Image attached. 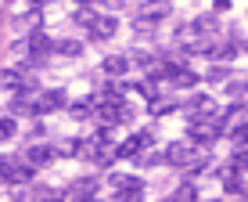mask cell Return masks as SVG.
<instances>
[{"label": "cell", "instance_id": "obj_29", "mask_svg": "<svg viewBox=\"0 0 248 202\" xmlns=\"http://www.w3.org/2000/svg\"><path fill=\"white\" fill-rule=\"evenodd\" d=\"M234 202H241V199H234Z\"/></svg>", "mask_w": 248, "mask_h": 202}, {"label": "cell", "instance_id": "obj_19", "mask_svg": "<svg viewBox=\"0 0 248 202\" xmlns=\"http://www.w3.org/2000/svg\"><path fill=\"white\" fill-rule=\"evenodd\" d=\"M93 116V101H76L72 105V119H90Z\"/></svg>", "mask_w": 248, "mask_h": 202}, {"label": "cell", "instance_id": "obj_2", "mask_svg": "<svg viewBox=\"0 0 248 202\" xmlns=\"http://www.w3.org/2000/svg\"><path fill=\"white\" fill-rule=\"evenodd\" d=\"M112 191L119 195V202H140L144 199V181H137L133 173H115Z\"/></svg>", "mask_w": 248, "mask_h": 202}, {"label": "cell", "instance_id": "obj_8", "mask_svg": "<svg viewBox=\"0 0 248 202\" xmlns=\"http://www.w3.org/2000/svg\"><path fill=\"white\" fill-rule=\"evenodd\" d=\"M187 108H191L194 119H216V116H219V105H216L212 98H205V94H194Z\"/></svg>", "mask_w": 248, "mask_h": 202}, {"label": "cell", "instance_id": "obj_28", "mask_svg": "<svg viewBox=\"0 0 248 202\" xmlns=\"http://www.w3.org/2000/svg\"><path fill=\"white\" fill-rule=\"evenodd\" d=\"M87 202H101V199H97V195H93V199H87Z\"/></svg>", "mask_w": 248, "mask_h": 202}, {"label": "cell", "instance_id": "obj_25", "mask_svg": "<svg viewBox=\"0 0 248 202\" xmlns=\"http://www.w3.org/2000/svg\"><path fill=\"white\" fill-rule=\"evenodd\" d=\"M216 7L219 11H230V0H216Z\"/></svg>", "mask_w": 248, "mask_h": 202}, {"label": "cell", "instance_id": "obj_12", "mask_svg": "<svg viewBox=\"0 0 248 202\" xmlns=\"http://www.w3.org/2000/svg\"><path fill=\"white\" fill-rule=\"evenodd\" d=\"M93 191H97V177H83V181H76V184H72V199H76V202L93 199Z\"/></svg>", "mask_w": 248, "mask_h": 202}, {"label": "cell", "instance_id": "obj_23", "mask_svg": "<svg viewBox=\"0 0 248 202\" xmlns=\"http://www.w3.org/2000/svg\"><path fill=\"white\" fill-rule=\"evenodd\" d=\"M223 80H227V69H219V65H216V69L209 72V83H223Z\"/></svg>", "mask_w": 248, "mask_h": 202}, {"label": "cell", "instance_id": "obj_4", "mask_svg": "<svg viewBox=\"0 0 248 202\" xmlns=\"http://www.w3.org/2000/svg\"><path fill=\"white\" fill-rule=\"evenodd\" d=\"M148 145H151V134H148V130H137V134H130V137L115 148V155H119V159H137V155H144V152H148Z\"/></svg>", "mask_w": 248, "mask_h": 202}, {"label": "cell", "instance_id": "obj_17", "mask_svg": "<svg viewBox=\"0 0 248 202\" xmlns=\"http://www.w3.org/2000/svg\"><path fill=\"white\" fill-rule=\"evenodd\" d=\"M93 18H97V15H93V7H90V4H79V7H76V25L90 29V25H93Z\"/></svg>", "mask_w": 248, "mask_h": 202}, {"label": "cell", "instance_id": "obj_15", "mask_svg": "<svg viewBox=\"0 0 248 202\" xmlns=\"http://www.w3.org/2000/svg\"><path fill=\"white\" fill-rule=\"evenodd\" d=\"M0 87H4V90H22V87H29V83L22 80L18 69H4V72H0Z\"/></svg>", "mask_w": 248, "mask_h": 202}, {"label": "cell", "instance_id": "obj_16", "mask_svg": "<svg viewBox=\"0 0 248 202\" xmlns=\"http://www.w3.org/2000/svg\"><path fill=\"white\" fill-rule=\"evenodd\" d=\"M169 202H198V191H194V184L187 181V184H180V188L173 191V199Z\"/></svg>", "mask_w": 248, "mask_h": 202}, {"label": "cell", "instance_id": "obj_3", "mask_svg": "<svg viewBox=\"0 0 248 202\" xmlns=\"http://www.w3.org/2000/svg\"><path fill=\"white\" fill-rule=\"evenodd\" d=\"M0 181L29 184V181H32V166H29V163H22V159H4V163H0Z\"/></svg>", "mask_w": 248, "mask_h": 202}, {"label": "cell", "instance_id": "obj_26", "mask_svg": "<svg viewBox=\"0 0 248 202\" xmlns=\"http://www.w3.org/2000/svg\"><path fill=\"white\" fill-rule=\"evenodd\" d=\"M32 4H36V7H44V4H47V0H32Z\"/></svg>", "mask_w": 248, "mask_h": 202}, {"label": "cell", "instance_id": "obj_10", "mask_svg": "<svg viewBox=\"0 0 248 202\" xmlns=\"http://www.w3.org/2000/svg\"><path fill=\"white\" fill-rule=\"evenodd\" d=\"M54 155H58V148H50V145H29L25 148V163L29 166H47Z\"/></svg>", "mask_w": 248, "mask_h": 202}, {"label": "cell", "instance_id": "obj_22", "mask_svg": "<svg viewBox=\"0 0 248 202\" xmlns=\"http://www.w3.org/2000/svg\"><path fill=\"white\" fill-rule=\"evenodd\" d=\"M151 112H155V116L173 112V101H166V98H151Z\"/></svg>", "mask_w": 248, "mask_h": 202}, {"label": "cell", "instance_id": "obj_1", "mask_svg": "<svg viewBox=\"0 0 248 202\" xmlns=\"http://www.w3.org/2000/svg\"><path fill=\"white\" fill-rule=\"evenodd\" d=\"M223 116H216V119H191L187 126V137L194 141V145H212V141H219V134H223Z\"/></svg>", "mask_w": 248, "mask_h": 202}, {"label": "cell", "instance_id": "obj_14", "mask_svg": "<svg viewBox=\"0 0 248 202\" xmlns=\"http://www.w3.org/2000/svg\"><path fill=\"white\" fill-rule=\"evenodd\" d=\"M108 76H123V72H130V58H123V54H112V58H105V65H101Z\"/></svg>", "mask_w": 248, "mask_h": 202}, {"label": "cell", "instance_id": "obj_18", "mask_svg": "<svg viewBox=\"0 0 248 202\" xmlns=\"http://www.w3.org/2000/svg\"><path fill=\"white\" fill-rule=\"evenodd\" d=\"M15 134H18V123H15L11 116H4V119H0V141H11Z\"/></svg>", "mask_w": 248, "mask_h": 202}, {"label": "cell", "instance_id": "obj_20", "mask_svg": "<svg viewBox=\"0 0 248 202\" xmlns=\"http://www.w3.org/2000/svg\"><path fill=\"white\" fill-rule=\"evenodd\" d=\"M54 50H58V54H79L83 44H79V40H58Z\"/></svg>", "mask_w": 248, "mask_h": 202}, {"label": "cell", "instance_id": "obj_13", "mask_svg": "<svg viewBox=\"0 0 248 202\" xmlns=\"http://www.w3.org/2000/svg\"><path fill=\"white\" fill-rule=\"evenodd\" d=\"M198 80H202V76L194 72V69H187V65H180V69L169 76V83H173V87H198Z\"/></svg>", "mask_w": 248, "mask_h": 202}, {"label": "cell", "instance_id": "obj_5", "mask_svg": "<svg viewBox=\"0 0 248 202\" xmlns=\"http://www.w3.org/2000/svg\"><path fill=\"white\" fill-rule=\"evenodd\" d=\"M191 159H194L191 141H173V145H166V152H162V163H169V166H187Z\"/></svg>", "mask_w": 248, "mask_h": 202}, {"label": "cell", "instance_id": "obj_24", "mask_svg": "<svg viewBox=\"0 0 248 202\" xmlns=\"http://www.w3.org/2000/svg\"><path fill=\"white\" fill-rule=\"evenodd\" d=\"M36 202H62V199H58V195H50V191H44V195H40Z\"/></svg>", "mask_w": 248, "mask_h": 202}, {"label": "cell", "instance_id": "obj_7", "mask_svg": "<svg viewBox=\"0 0 248 202\" xmlns=\"http://www.w3.org/2000/svg\"><path fill=\"white\" fill-rule=\"evenodd\" d=\"M169 15V0H148V4L137 7V22H151L155 25L158 18H166Z\"/></svg>", "mask_w": 248, "mask_h": 202}, {"label": "cell", "instance_id": "obj_6", "mask_svg": "<svg viewBox=\"0 0 248 202\" xmlns=\"http://www.w3.org/2000/svg\"><path fill=\"white\" fill-rule=\"evenodd\" d=\"M65 105V90H44V94H32V116H47L54 108Z\"/></svg>", "mask_w": 248, "mask_h": 202}, {"label": "cell", "instance_id": "obj_21", "mask_svg": "<svg viewBox=\"0 0 248 202\" xmlns=\"http://www.w3.org/2000/svg\"><path fill=\"white\" fill-rule=\"evenodd\" d=\"M230 141H234L237 148H248V123L237 126V130H230Z\"/></svg>", "mask_w": 248, "mask_h": 202}, {"label": "cell", "instance_id": "obj_27", "mask_svg": "<svg viewBox=\"0 0 248 202\" xmlns=\"http://www.w3.org/2000/svg\"><path fill=\"white\" fill-rule=\"evenodd\" d=\"M76 4H93V0H76Z\"/></svg>", "mask_w": 248, "mask_h": 202}, {"label": "cell", "instance_id": "obj_11", "mask_svg": "<svg viewBox=\"0 0 248 202\" xmlns=\"http://www.w3.org/2000/svg\"><path fill=\"white\" fill-rule=\"evenodd\" d=\"M115 29H119V22L112 18V15H97L90 25V33H93V40H108V36H115Z\"/></svg>", "mask_w": 248, "mask_h": 202}, {"label": "cell", "instance_id": "obj_9", "mask_svg": "<svg viewBox=\"0 0 248 202\" xmlns=\"http://www.w3.org/2000/svg\"><path fill=\"white\" fill-rule=\"evenodd\" d=\"M25 50H29V58H36V62H40L44 54H50V50H54V44H50V36H47L44 29H32V33H29V44H25Z\"/></svg>", "mask_w": 248, "mask_h": 202}]
</instances>
